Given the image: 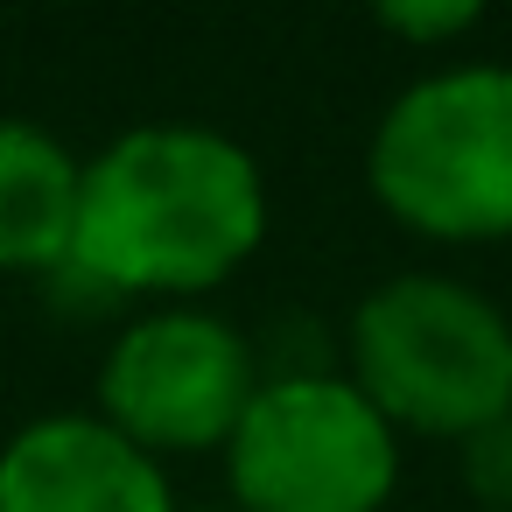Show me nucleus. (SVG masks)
Instances as JSON below:
<instances>
[{"label": "nucleus", "mask_w": 512, "mask_h": 512, "mask_svg": "<svg viewBox=\"0 0 512 512\" xmlns=\"http://www.w3.org/2000/svg\"><path fill=\"white\" fill-rule=\"evenodd\" d=\"M351 386L386 421L470 435L512 407V323L449 274H393L351 309Z\"/></svg>", "instance_id": "f03ea898"}, {"label": "nucleus", "mask_w": 512, "mask_h": 512, "mask_svg": "<svg viewBox=\"0 0 512 512\" xmlns=\"http://www.w3.org/2000/svg\"><path fill=\"white\" fill-rule=\"evenodd\" d=\"M267 232V183L260 162L190 120H148L106 141L78 183V232L71 267L92 274L106 295L134 288H211L232 274Z\"/></svg>", "instance_id": "f257e3e1"}, {"label": "nucleus", "mask_w": 512, "mask_h": 512, "mask_svg": "<svg viewBox=\"0 0 512 512\" xmlns=\"http://www.w3.org/2000/svg\"><path fill=\"white\" fill-rule=\"evenodd\" d=\"M0 512H176V491L113 421L43 414L0 449Z\"/></svg>", "instance_id": "423d86ee"}, {"label": "nucleus", "mask_w": 512, "mask_h": 512, "mask_svg": "<svg viewBox=\"0 0 512 512\" xmlns=\"http://www.w3.org/2000/svg\"><path fill=\"white\" fill-rule=\"evenodd\" d=\"M372 190L435 239L512 232V64L414 78L372 134Z\"/></svg>", "instance_id": "7ed1b4c3"}, {"label": "nucleus", "mask_w": 512, "mask_h": 512, "mask_svg": "<svg viewBox=\"0 0 512 512\" xmlns=\"http://www.w3.org/2000/svg\"><path fill=\"white\" fill-rule=\"evenodd\" d=\"M176 512H183V505H176ZM197 512H239V505H197Z\"/></svg>", "instance_id": "9d476101"}, {"label": "nucleus", "mask_w": 512, "mask_h": 512, "mask_svg": "<svg viewBox=\"0 0 512 512\" xmlns=\"http://www.w3.org/2000/svg\"><path fill=\"white\" fill-rule=\"evenodd\" d=\"M379 22L400 29V36H414V43H428V36L470 29V22H477V0H386Z\"/></svg>", "instance_id": "1a4fd4ad"}, {"label": "nucleus", "mask_w": 512, "mask_h": 512, "mask_svg": "<svg viewBox=\"0 0 512 512\" xmlns=\"http://www.w3.org/2000/svg\"><path fill=\"white\" fill-rule=\"evenodd\" d=\"M225 470L239 512H379L400 449L344 372H260L225 435Z\"/></svg>", "instance_id": "20e7f679"}, {"label": "nucleus", "mask_w": 512, "mask_h": 512, "mask_svg": "<svg viewBox=\"0 0 512 512\" xmlns=\"http://www.w3.org/2000/svg\"><path fill=\"white\" fill-rule=\"evenodd\" d=\"M260 386L253 344L211 309H155L127 323L99 365V421L155 449H211Z\"/></svg>", "instance_id": "39448f33"}, {"label": "nucleus", "mask_w": 512, "mask_h": 512, "mask_svg": "<svg viewBox=\"0 0 512 512\" xmlns=\"http://www.w3.org/2000/svg\"><path fill=\"white\" fill-rule=\"evenodd\" d=\"M85 162L36 120H0V267L50 274L78 232Z\"/></svg>", "instance_id": "0eeeda50"}, {"label": "nucleus", "mask_w": 512, "mask_h": 512, "mask_svg": "<svg viewBox=\"0 0 512 512\" xmlns=\"http://www.w3.org/2000/svg\"><path fill=\"white\" fill-rule=\"evenodd\" d=\"M456 442H463V484H470V498L491 505V512H512V407L491 414L484 428L456 435Z\"/></svg>", "instance_id": "6e6552de"}]
</instances>
